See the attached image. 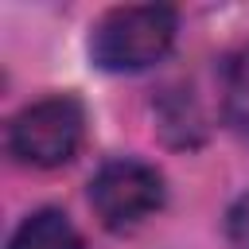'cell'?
<instances>
[{"label": "cell", "instance_id": "8992f818", "mask_svg": "<svg viewBox=\"0 0 249 249\" xmlns=\"http://www.w3.org/2000/svg\"><path fill=\"white\" fill-rule=\"evenodd\" d=\"M226 237L230 249H249V195H241L226 214Z\"/></svg>", "mask_w": 249, "mask_h": 249}, {"label": "cell", "instance_id": "6da1fadb", "mask_svg": "<svg viewBox=\"0 0 249 249\" xmlns=\"http://www.w3.org/2000/svg\"><path fill=\"white\" fill-rule=\"evenodd\" d=\"M179 31V16L167 4H121L89 27V58L109 74H128L160 62Z\"/></svg>", "mask_w": 249, "mask_h": 249}, {"label": "cell", "instance_id": "5b68a950", "mask_svg": "<svg viewBox=\"0 0 249 249\" xmlns=\"http://www.w3.org/2000/svg\"><path fill=\"white\" fill-rule=\"evenodd\" d=\"M226 117L237 128H249V47L230 58L226 70Z\"/></svg>", "mask_w": 249, "mask_h": 249}, {"label": "cell", "instance_id": "277c9868", "mask_svg": "<svg viewBox=\"0 0 249 249\" xmlns=\"http://www.w3.org/2000/svg\"><path fill=\"white\" fill-rule=\"evenodd\" d=\"M8 249H82V233L62 210H35L19 222Z\"/></svg>", "mask_w": 249, "mask_h": 249}, {"label": "cell", "instance_id": "3957f363", "mask_svg": "<svg viewBox=\"0 0 249 249\" xmlns=\"http://www.w3.org/2000/svg\"><path fill=\"white\" fill-rule=\"evenodd\" d=\"M163 175L144 160H109L89 179V206L105 230H132L163 206Z\"/></svg>", "mask_w": 249, "mask_h": 249}, {"label": "cell", "instance_id": "7a4b0ae2", "mask_svg": "<svg viewBox=\"0 0 249 249\" xmlns=\"http://www.w3.org/2000/svg\"><path fill=\"white\" fill-rule=\"evenodd\" d=\"M86 136V109L70 93L23 105L8 121V152L27 167H62L78 156Z\"/></svg>", "mask_w": 249, "mask_h": 249}]
</instances>
